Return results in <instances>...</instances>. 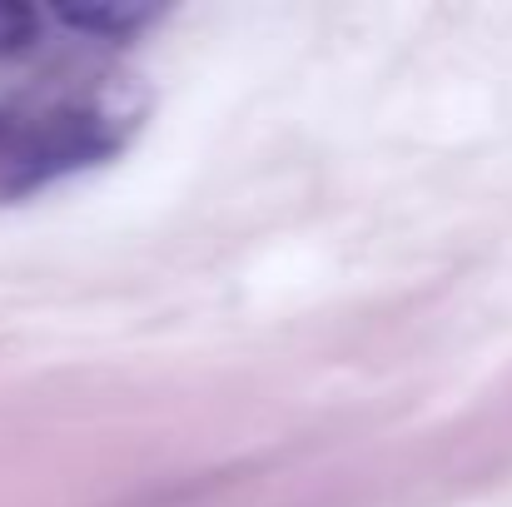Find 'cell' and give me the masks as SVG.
<instances>
[{"instance_id": "3957f363", "label": "cell", "mask_w": 512, "mask_h": 507, "mask_svg": "<svg viewBox=\"0 0 512 507\" xmlns=\"http://www.w3.org/2000/svg\"><path fill=\"white\" fill-rule=\"evenodd\" d=\"M15 135H20V125L0 110V169H5V160H10V150H15Z\"/></svg>"}, {"instance_id": "6da1fadb", "label": "cell", "mask_w": 512, "mask_h": 507, "mask_svg": "<svg viewBox=\"0 0 512 507\" xmlns=\"http://www.w3.org/2000/svg\"><path fill=\"white\" fill-rule=\"evenodd\" d=\"M110 150H115L110 115H100V110H55V115H45L35 125H20L15 150L0 169V189L20 194V189L50 184L70 169L105 160Z\"/></svg>"}, {"instance_id": "7a4b0ae2", "label": "cell", "mask_w": 512, "mask_h": 507, "mask_svg": "<svg viewBox=\"0 0 512 507\" xmlns=\"http://www.w3.org/2000/svg\"><path fill=\"white\" fill-rule=\"evenodd\" d=\"M35 30H40V15H35L30 5L0 0V60H5V55H20V50L35 40Z\"/></svg>"}]
</instances>
